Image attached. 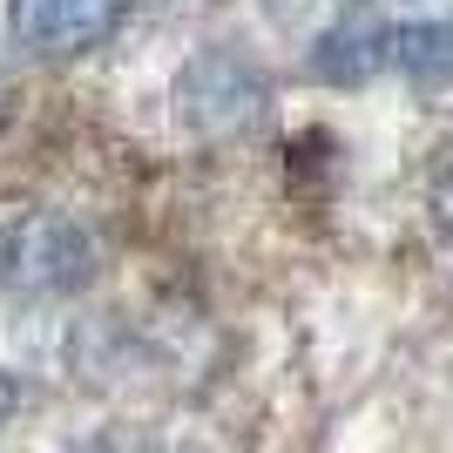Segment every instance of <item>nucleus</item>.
<instances>
[{"label":"nucleus","mask_w":453,"mask_h":453,"mask_svg":"<svg viewBox=\"0 0 453 453\" xmlns=\"http://www.w3.org/2000/svg\"><path fill=\"white\" fill-rule=\"evenodd\" d=\"M95 265H102L95 230L75 210H14L0 224V298L14 304L75 298L95 278Z\"/></svg>","instance_id":"1"},{"label":"nucleus","mask_w":453,"mask_h":453,"mask_svg":"<svg viewBox=\"0 0 453 453\" xmlns=\"http://www.w3.org/2000/svg\"><path fill=\"white\" fill-rule=\"evenodd\" d=\"M257 115H265V75L230 48L196 55L176 81V122H189L196 135H230Z\"/></svg>","instance_id":"2"},{"label":"nucleus","mask_w":453,"mask_h":453,"mask_svg":"<svg viewBox=\"0 0 453 453\" xmlns=\"http://www.w3.org/2000/svg\"><path fill=\"white\" fill-rule=\"evenodd\" d=\"M129 20V0H7V35L20 55L75 61Z\"/></svg>","instance_id":"3"},{"label":"nucleus","mask_w":453,"mask_h":453,"mask_svg":"<svg viewBox=\"0 0 453 453\" xmlns=\"http://www.w3.org/2000/svg\"><path fill=\"white\" fill-rule=\"evenodd\" d=\"M265 7H271V20H278V27L311 35V41H325L332 27H345L352 14H365V0H265Z\"/></svg>","instance_id":"4"},{"label":"nucleus","mask_w":453,"mask_h":453,"mask_svg":"<svg viewBox=\"0 0 453 453\" xmlns=\"http://www.w3.org/2000/svg\"><path fill=\"white\" fill-rule=\"evenodd\" d=\"M426 203H434V217L453 230V142L440 150V163H434V183H426Z\"/></svg>","instance_id":"5"},{"label":"nucleus","mask_w":453,"mask_h":453,"mask_svg":"<svg viewBox=\"0 0 453 453\" xmlns=\"http://www.w3.org/2000/svg\"><path fill=\"white\" fill-rule=\"evenodd\" d=\"M14 109H20V88H14V75H7V68H0V129H7V122H14Z\"/></svg>","instance_id":"6"},{"label":"nucleus","mask_w":453,"mask_h":453,"mask_svg":"<svg viewBox=\"0 0 453 453\" xmlns=\"http://www.w3.org/2000/svg\"><path fill=\"white\" fill-rule=\"evenodd\" d=\"M14 406H20V386L0 372V426H7V413H14Z\"/></svg>","instance_id":"7"}]
</instances>
